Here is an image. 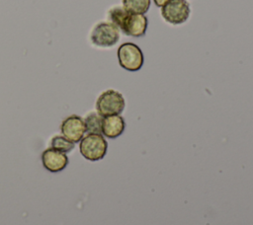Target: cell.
I'll use <instances>...</instances> for the list:
<instances>
[{
  "label": "cell",
  "instance_id": "6da1fadb",
  "mask_svg": "<svg viewBox=\"0 0 253 225\" xmlns=\"http://www.w3.org/2000/svg\"><path fill=\"white\" fill-rule=\"evenodd\" d=\"M89 39L96 47H112L120 39V30L108 21L99 22L91 30Z\"/></svg>",
  "mask_w": 253,
  "mask_h": 225
},
{
  "label": "cell",
  "instance_id": "7a4b0ae2",
  "mask_svg": "<svg viewBox=\"0 0 253 225\" xmlns=\"http://www.w3.org/2000/svg\"><path fill=\"white\" fill-rule=\"evenodd\" d=\"M79 150L85 159L95 162L105 157L108 150V143L102 134L87 133L80 140Z\"/></svg>",
  "mask_w": 253,
  "mask_h": 225
},
{
  "label": "cell",
  "instance_id": "3957f363",
  "mask_svg": "<svg viewBox=\"0 0 253 225\" xmlns=\"http://www.w3.org/2000/svg\"><path fill=\"white\" fill-rule=\"evenodd\" d=\"M125 106L126 102L124 96L113 89L101 93L96 101V111L102 116L121 114Z\"/></svg>",
  "mask_w": 253,
  "mask_h": 225
},
{
  "label": "cell",
  "instance_id": "277c9868",
  "mask_svg": "<svg viewBox=\"0 0 253 225\" xmlns=\"http://www.w3.org/2000/svg\"><path fill=\"white\" fill-rule=\"evenodd\" d=\"M119 64L125 70L134 72L138 71L143 65V53L141 49L132 42L121 44L117 51Z\"/></svg>",
  "mask_w": 253,
  "mask_h": 225
},
{
  "label": "cell",
  "instance_id": "5b68a950",
  "mask_svg": "<svg viewBox=\"0 0 253 225\" xmlns=\"http://www.w3.org/2000/svg\"><path fill=\"white\" fill-rule=\"evenodd\" d=\"M161 16L171 25H181L190 16V6L186 0H170L161 7Z\"/></svg>",
  "mask_w": 253,
  "mask_h": 225
},
{
  "label": "cell",
  "instance_id": "8992f818",
  "mask_svg": "<svg viewBox=\"0 0 253 225\" xmlns=\"http://www.w3.org/2000/svg\"><path fill=\"white\" fill-rule=\"evenodd\" d=\"M60 131L62 135L71 142H79L86 132L83 118L77 114H71L65 117L61 122Z\"/></svg>",
  "mask_w": 253,
  "mask_h": 225
},
{
  "label": "cell",
  "instance_id": "52a82bcc",
  "mask_svg": "<svg viewBox=\"0 0 253 225\" xmlns=\"http://www.w3.org/2000/svg\"><path fill=\"white\" fill-rule=\"evenodd\" d=\"M148 20L144 14L128 13L120 31L123 32V34H125L126 36L140 38L145 35Z\"/></svg>",
  "mask_w": 253,
  "mask_h": 225
},
{
  "label": "cell",
  "instance_id": "ba28073f",
  "mask_svg": "<svg viewBox=\"0 0 253 225\" xmlns=\"http://www.w3.org/2000/svg\"><path fill=\"white\" fill-rule=\"evenodd\" d=\"M42 162L47 171L56 173L65 169L68 164V157L65 153L50 147L42 153Z\"/></svg>",
  "mask_w": 253,
  "mask_h": 225
},
{
  "label": "cell",
  "instance_id": "9c48e42d",
  "mask_svg": "<svg viewBox=\"0 0 253 225\" xmlns=\"http://www.w3.org/2000/svg\"><path fill=\"white\" fill-rule=\"evenodd\" d=\"M126 128V121L120 114L103 116L101 134L107 138H117L123 134Z\"/></svg>",
  "mask_w": 253,
  "mask_h": 225
},
{
  "label": "cell",
  "instance_id": "30bf717a",
  "mask_svg": "<svg viewBox=\"0 0 253 225\" xmlns=\"http://www.w3.org/2000/svg\"><path fill=\"white\" fill-rule=\"evenodd\" d=\"M123 7L130 14H145L150 7V0H123Z\"/></svg>",
  "mask_w": 253,
  "mask_h": 225
},
{
  "label": "cell",
  "instance_id": "8fae6325",
  "mask_svg": "<svg viewBox=\"0 0 253 225\" xmlns=\"http://www.w3.org/2000/svg\"><path fill=\"white\" fill-rule=\"evenodd\" d=\"M84 123L86 127V131L88 133H99L101 134L102 128V120L103 116L99 114L97 112H91L86 114L84 117Z\"/></svg>",
  "mask_w": 253,
  "mask_h": 225
},
{
  "label": "cell",
  "instance_id": "7c38bea8",
  "mask_svg": "<svg viewBox=\"0 0 253 225\" xmlns=\"http://www.w3.org/2000/svg\"><path fill=\"white\" fill-rule=\"evenodd\" d=\"M127 15L128 12H126L123 6H114L111 9H109L107 13V18L108 22L112 23L119 30H121Z\"/></svg>",
  "mask_w": 253,
  "mask_h": 225
},
{
  "label": "cell",
  "instance_id": "4fadbf2b",
  "mask_svg": "<svg viewBox=\"0 0 253 225\" xmlns=\"http://www.w3.org/2000/svg\"><path fill=\"white\" fill-rule=\"evenodd\" d=\"M74 144L75 143L71 142L63 135H54L50 141L51 148H53L57 151L63 152V153H67V152H70L71 150H73Z\"/></svg>",
  "mask_w": 253,
  "mask_h": 225
},
{
  "label": "cell",
  "instance_id": "5bb4252c",
  "mask_svg": "<svg viewBox=\"0 0 253 225\" xmlns=\"http://www.w3.org/2000/svg\"><path fill=\"white\" fill-rule=\"evenodd\" d=\"M154 1V4L157 6V7H162V6H164L168 1H170V0H153Z\"/></svg>",
  "mask_w": 253,
  "mask_h": 225
}]
</instances>
